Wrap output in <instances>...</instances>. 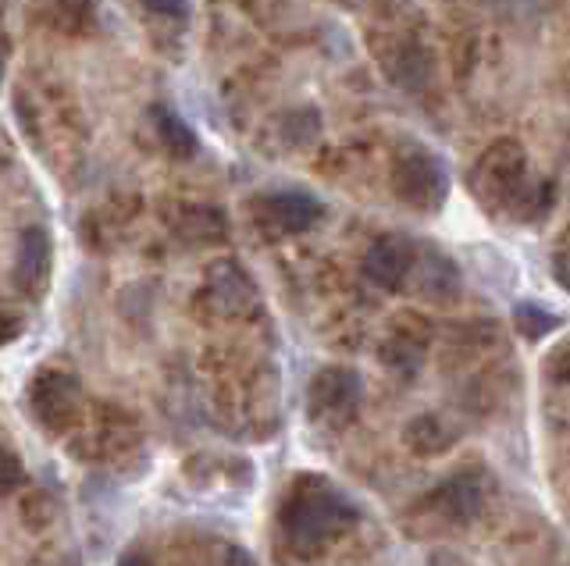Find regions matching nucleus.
Instances as JSON below:
<instances>
[{"mask_svg":"<svg viewBox=\"0 0 570 566\" xmlns=\"http://www.w3.org/2000/svg\"><path fill=\"white\" fill-rule=\"evenodd\" d=\"M356 506L343 488H335L328 477L303 474L282 495L278 506V530L285 545L299 556H314L325 545H332L338 535L356 524Z\"/></svg>","mask_w":570,"mask_h":566,"instance_id":"1","label":"nucleus"},{"mask_svg":"<svg viewBox=\"0 0 570 566\" xmlns=\"http://www.w3.org/2000/svg\"><path fill=\"white\" fill-rule=\"evenodd\" d=\"M471 197L499 215V210H513L528 186V157L517 139H495V143L478 157L468 175Z\"/></svg>","mask_w":570,"mask_h":566,"instance_id":"2","label":"nucleus"},{"mask_svg":"<svg viewBox=\"0 0 570 566\" xmlns=\"http://www.w3.org/2000/svg\"><path fill=\"white\" fill-rule=\"evenodd\" d=\"M389 182L396 200L417 215H439L450 200V175H445L442 157L421 143H406L392 157Z\"/></svg>","mask_w":570,"mask_h":566,"instance_id":"3","label":"nucleus"},{"mask_svg":"<svg viewBox=\"0 0 570 566\" xmlns=\"http://www.w3.org/2000/svg\"><path fill=\"white\" fill-rule=\"evenodd\" d=\"M29 414L53 438L71 435L82 424V414H86L82 381L71 375V370H61V367L36 370V378L29 381Z\"/></svg>","mask_w":570,"mask_h":566,"instance_id":"4","label":"nucleus"},{"mask_svg":"<svg viewBox=\"0 0 570 566\" xmlns=\"http://www.w3.org/2000/svg\"><path fill=\"white\" fill-rule=\"evenodd\" d=\"M364 399V381L353 367H321L307 385V417L321 428H346Z\"/></svg>","mask_w":570,"mask_h":566,"instance_id":"5","label":"nucleus"},{"mask_svg":"<svg viewBox=\"0 0 570 566\" xmlns=\"http://www.w3.org/2000/svg\"><path fill=\"white\" fill-rule=\"evenodd\" d=\"M50 271H53V242L47 236V228L26 225L14 242V264H11L14 289L36 304V299L47 296Z\"/></svg>","mask_w":570,"mask_h":566,"instance_id":"6","label":"nucleus"},{"mask_svg":"<svg viewBox=\"0 0 570 566\" xmlns=\"http://www.w3.org/2000/svg\"><path fill=\"white\" fill-rule=\"evenodd\" d=\"M406 286L414 296L428 299V304H453L463 289V278L450 254H442L435 242H417Z\"/></svg>","mask_w":570,"mask_h":566,"instance_id":"7","label":"nucleus"},{"mask_svg":"<svg viewBox=\"0 0 570 566\" xmlns=\"http://www.w3.org/2000/svg\"><path fill=\"white\" fill-rule=\"evenodd\" d=\"M254 215L261 225H272L285 236H299L325 218V207H321L317 197H311V192H303V189H278V192H264V197L254 200Z\"/></svg>","mask_w":570,"mask_h":566,"instance_id":"8","label":"nucleus"},{"mask_svg":"<svg viewBox=\"0 0 570 566\" xmlns=\"http://www.w3.org/2000/svg\"><path fill=\"white\" fill-rule=\"evenodd\" d=\"M442 524H471L485 506V485L474 470H456L424 495Z\"/></svg>","mask_w":570,"mask_h":566,"instance_id":"9","label":"nucleus"},{"mask_svg":"<svg viewBox=\"0 0 570 566\" xmlns=\"http://www.w3.org/2000/svg\"><path fill=\"white\" fill-rule=\"evenodd\" d=\"M414 254H417V242L406 236L392 232V236L374 239L371 250L364 254V278L389 292L406 289L410 268H414Z\"/></svg>","mask_w":570,"mask_h":566,"instance_id":"10","label":"nucleus"},{"mask_svg":"<svg viewBox=\"0 0 570 566\" xmlns=\"http://www.w3.org/2000/svg\"><path fill=\"white\" fill-rule=\"evenodd\" d=\"M207 292L214 299V307L228 317H239L246 310L257 307V289L249 275L239 268L236 260H218L214 268L207 271Z\"/></svg>","mask_w":570,"mask_h":566,"instance_id":"11","label":"nucleus"},{"mask_svg":"<svg viewBox=\"0 0 570 566\" xmlns=\"http://www.w3.org/2000/svg\"><path fill=\"white\" fill-rule=\"evenodd\" d=\"M382 64H385L389 79L410 93L424 90V86L432 82V72H435L432 54H428V47L417 40H392L389 54H382Z\"/></svg>","mask_w":570,"mask_h":566,"instance_id":"12","label":"nucleus"},{"mask_svg":"<svg viewBox=\"0 0 570 566\" xmlns=\"http://www.w3.org/2000/svg\"><path fill=\"white\" fill-rule=\"evenodd\" d=\"M171 232L189 246H214V242H225L228 221L218 207L183 203L178 207V215L171 218Z\"/></svg>","mask_w":570,"mask_h":566,"instance_id":"13","label":"nucleus"},{"mask_svg":"<svg viewBox=\"0 0 570 566\" xmlns=\"http://www.w3.org/2000/svg\"><path fill=\"white\" fill-rule=\"evenodd\" d=\"M456 438L460 431L439 414H421L414 420H406L403 428V446L414 456H442L456 446Z\"/></svg>","mask_w":570,"mask_h":566,"instance_id":"14","label":"nucleus"},{"mask_svg":"<svg viewBox=\"0 0 570 566\" xmlns=\"http://www.w3.org/2000/svg\"><path fill=\"white\" fill-rule=\"evenodd\" d=\"M154 129H157L160 147H165L175 161H189V157H196V150H200V143H196V132L175 111L160 108V103L154 108Z\"/></svg>","mask_w":570,"mask_h":566,"instance_id":"15","label":"nucleus"},{"mask_svg":"<svg viewBox=\"0 0 570 566\" xmlns=\"http://www.w3.org/2000/svg\"><path fill=\"white\" fill-rule=\"evenodd\" d=\"M513 328L524 335L528 342H542L546 335H552L560 328V317L546 310L542 304H531V299H524V304L513 307Z\"/></svg>","mask_w":570,"mask_h":566,"instance_id":"16","label":"nucleus"},{"mask_svg":"<svg viewBox=\"0 0 570 566\" xmlns=\"http://www.w3.org/2000/svg\"><path fill=\"white\" fill-rule=\"evenodd\" d=\"M424 360V346H417V339H406V335H392V339L382 346V364L400 370V375H414Z\"/></svg>","mask_w":570,"mask_h":566,"instance_id":"17","label":"nucleus"},{"mask_svg":"<svg viewBox=\"0 0 570 566\" xmlns=\"http://www.w3.org/2000/svg\"><path fill=\"white\" fill-rule=\"evenodd\" d=\"M317 132H321V115L314 111V108H296V111H289L282 118V139L289 147H311L314 139H317Z\"/></svg>","mask_w":570,"mask_h":566,"instance_id":"18","label":"nucleus"},{"mask_svg":"<svg viewBox=\"0 0 570 566\" xmlns=\"http://www.w3.org/2000/svg\"><path fill=\"white\" fill-rule=\"evenodd\" d=\"M26 485V464L11 453L8 446H0V495H11Z\"/></svg>","mask_w":570,"mask_h":566,"instance_id":"19","label":"nucleus"},{"mask_svg":"<svg viewBox=\"0 0 570 566\" xmlns=\"http://www.w3.org/2000/svg\"><path fill=\"white\" fill-rule=\"evenodd\" d=\"M142 4H147V11L157 14V19H186L189 14L186 0H142Z\"/></svg>","mask_w":570,"mask_h":566,"instance_id":"20","label":"nucleus"},{"mask_svg":"<svg viewBox=\"0 0 570 566\" xmlns=\"http://www.w3.org/2000/svg\"><path fill=\"white\" fill-rule=\"evenodd\" d=\"M18 335H22V317H18L14 310H8L4 304H0V346L14 342Z\"/></svg>","mask_w":570,"mask_h":566,"instance_id":"21","label":"nucleus"},{"mask_svg":"<svg viewBox=\"0 0 570 566\" xmlns=\"http://www.w3.org/2000/svg\"><path fill=\"white\" fill-rule=\"evenodd\" d=\"M218 566H261V563H257L254 553H249V548H243V545H225Z\"/></svg>","mask_w":570,"mask_h":566,"instance_id":"22","label":"nucleus"},{"mask_svg":"<svg viewBox=\"0 0 570 566\" xmlns=\"http://www.w3.org/2000/svg\"><path fill=\"white\" fill-rule=\"evenodd\" d=\"M53 11H58L65 22H82L89 14V0H53Z\"/></svg>","mask_w":570,"mask_h":566,"instance_id":"23","label":"nucleus"},{"mask_svg":"<svg viewBox=\"0 0 570 566\" xmlns=\"http://www.w3.org/2000/svg\"><path fill=\"white\" fill-rule=\"evenodd\" d=\"M552 278H557V286L570 292V250L552 254Z\"/></svg>","mask_w":570,"mask_h":566,"instance_id":"24","label":"nucleus"},{"mask_svg":"<svg viewBox=\"0 0 570 566\" xmlns=\"http://www.w3.org/2000/svg\"><path fill=\"white\" fill-rule=\"evenodd\" d=\"M552 375L570 385V346H563L557 357H552Z\"/></svg>","mask_w":570,"mask_h":566,"instance_id":"25","label":"nucleus"},{"mask_svg":"<svg viewBox=\"0 0 570 566\" xmlns=\"http://www.w3.org/2000/svg\"><path fill=\"white\" fill-rule=\"evenodd\" d=\"M118 566H157L150 559V553H142V548H129V553L118 556Z\"/></svg>","mask_w":570,"mask_h":566,"instance_id":"26","label":"nucleus"},{"mask_svg":"<svg viewBox=\"0 0 570 566\" xmlns=\"http://www.w3.org/2000/svg\"><path fill=\"white\" fill-rule=\"evenodd\" d=\"M26 566H79L76 559H65V556H58V559H32V563H26Z\"/></svg>","mask_w":570,"mask_h":566,"instance_id":"27","label":"nucleus"},{"mask_svg":"<svg viewBox=\"0 0 570 566\" xmlns=\"http://www.w3.org/2000/svg\"><path fill=\"white\" fill-rule=\"evenodd\" d=\"M4 58H8V50H4V40H0V79H4Z\"/></svg>","mask_w":570,"mask_h":566,"instance_id":"28","label":"nucleus"}]
</instances>
